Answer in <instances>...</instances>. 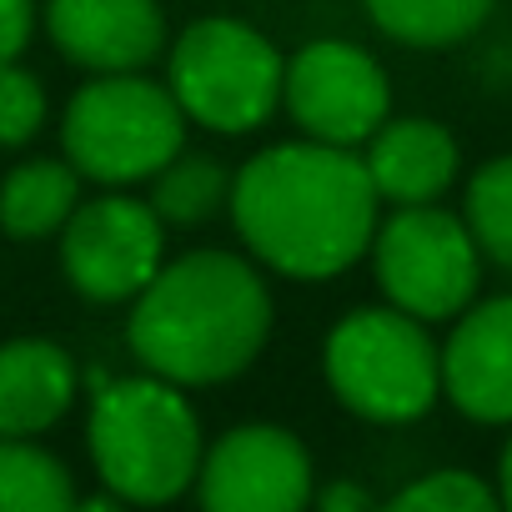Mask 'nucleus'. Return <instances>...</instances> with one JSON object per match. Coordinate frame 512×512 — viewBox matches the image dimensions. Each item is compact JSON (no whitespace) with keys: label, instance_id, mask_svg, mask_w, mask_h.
Returning <instances> with one entry per match:
<instances>
[{"label":"nucleus","instance_id":"obj_1","mask_svg":"<svg viewBox=\"0 0 512 512\" xmlns=\"http://www.w3.org/2000/svg\"><path fill=\"white\" fill-rule=\"evenodd\" d=\"M377 186L352 146L282 141L256 151L231 181L246 251L292 282L342 277L377 236Z\"/></svg>","mask_w":512,"mask_h":512},{"label":"nucleus","instance_id":"obj_2","mask_svg":"<svg viewBox=\"0 0 512 512\" xmlns=\"http://www.w3.org/2000/svg\"><path fill=\"white\" fill-rule=\"evenodd\" d=\"M272 337V292L231 251H191L136 292L126 342L136 362L176 387L241 377Z\"/></svg>","mask_w":512,"mask_h":512},{"label":"nucleus","instance_id":"obj_3","mask_svg":"<svg viewBox=\"0 0 512 512\" xmlns=\"http://www.w3.org/2000/svg\"><path fill=\"white\" fill-rule=\"evenodd\" d=\"M91 462L121 502H176L201 472V417L156 372L101 382L91 402Z\"/></svg>","mask_w":512,"mask_h":512},{"label":"nucleus","instance_id":"obj_4","mask_svg":"<svg viewBox=\"0 0 512 512\" xmlns=\"http://www.w3.org/2000/svg\"><path fill=\"white\" fill-rule=\"evenodd\" d=\"M61 146L86 181H151L176 151H186V111L171 86L146 81L141 71H106L71 96Z\"/></svg>","mask_w":512,"mask_h":512},{"label":"nucleus","instance_id":"obj_5","mask_svg":"<svg viewBox=\"0 0 512 512\" xmlns=\"http://www.w3.org/2000/svg\"><path fill=\"white\" fill-rule=\"evenodd\" d=\"M337 402L367 422H417L442 392V352L402 307L347 312L322 352Z\"/></svg>","mask_w":512,"mask_h":512},{"label":"nucleus","instance_id":"obj_6","mask_svg":"<svg viewBox=\"0 0 512 512\" xmlns=\"http://www.w3.org/2000/svg\"><path fill=\"white\" fill-rule=\"evenodd\" d=\"M282 76H287L282 51L256 26L231 16L191 21L176 36L166 66V86L186 111V121L221 136L267 126L272 111L282 106Z\"/></svg>","mask_w":512,"mask_h":512},{"label":"nucleus","instance_id":"obj_7","mask_svg":"<svg viewBox=\"0 0 512 512\" xmlns=\"http://www.w3.org/2000/svg\"><path fill=\"white\" fill-rule=\"evenodd\" d=\"M372 256L387 302L412 312L417 322L457 317L477 292V241L457 216L437 211L432 201L397 206V216L377 226Z\"/></svg>","mask_w":512,"mask_h":512},{"label":"nucleus","instance_id":"obj_8","mask_svg":"<svg viewBox=\"0 0 512 512\" xmlns=\"http://www.w3.org/2000/svg\"><path fill=\"white\" fill-rule=\"evenodd\" d=\"M166 221L151 201L96 196L81 201L61 226V272L86 302H136V292L161 272Z\"/></svg>","mask_w":512,"mask_h":512},{"label":"nucleus","instance_id":"obj_9","mask_svg":"<svg viewBox=\"0 0 512 512\" xmlns=\"http://www.w3.org/2000/svg\"><path fill=\"white\" fill-rule=\"evenodd\" d=\"M282 101L292 121L327 146H362L392 111V86L377 56L352 41H312L287 61Z\"/></svg>","mask_w":512,"mask_h":512},{"label":"nucleus","instance_id":"obj_10","mask_svg":"<svg viewBox=\"0 0 512 512\" xmlns=\"http://www.w3.org/2000/svg\"><path fill=\"white\" fill-rule=\"evenodd\" d=\"M312 492V457L287 427L241 422L201 452L196 497L206 512H302Z\"/></svg>","mask_w":512,"mask_h":512},{"label":"nucleus","instance_id":"obj_11","mask_svg":"<svg viewBox=\"0 0 512 512\" xmlns=\"http://www.w3.org/2000/svg\"><path fill=\"white\" fill-rule=\"evenodd\" d=\"M46 36L66 61L96 76L146 71L166 46V16L156 0H51Z\"/></svg>","mask_w":512,"mask_h":512},{"label":"nucleus","instance_id":"obj_12","mask_svg":"<svg viewBox=\"0 0 512 512\" xmlns=\"http://www.w3.org/2000/svg\"><path fill=\"white\" fill-rule=\"evenodd\" d=\"M442 392L472 422H512V297L472 307L442 347Z\"/></svg>","mask_w":512,"mask_h":512},{"label":"nucleus","instance_id":"obj_13","mask_svg":"<svg viewBox=\"0 0 512 512\" xmlns=\"http://www.w3.org/2000/svg\"><path fill=\"white\" fill-rule=\"evenodd\" d=\"M76 357L51 337L0 342V437H36L76 402Z\"/></svg>","mask_w":512,"mask_h":512},{"label":"nucleus","instance_id":"obj_14","mask_svg":"<svg viewBox=\"0 0 512 512\" xmlns=\"http://www.w3.org/2000/svg\"><path fill=\"white\" fill-rule=\"evenodd\" d=\"M367 176L377 186L382 201L397 206H422L437 201L452 176H457V141L422 116H402V121H382L367 136Z\"/></svg>","mask_w":512,"mask_h":512},{"label":"nucleus","instance_id":"obj_15","mask_svg":"<svg viewBox=\"0 0 512 512\" xmlns=\"http://www.w3.org/2000/svg\"><path fill=\"white\" fill-rule=\"evenodd\" d=\"M81 206V171L71 161H21L0 181V231L16 241H41L66 226V216Z\"/></svg>","mask_w":512,"mask_h":512},{"label":"nucleus","instance_id":"obj_16","mask_svg":"<svg viewBox=\"0 0 512 512\" xmlns=\"http://www.w3.org/2000/svg\"><path fill=\"white\" fill-rule=\"evenodd\" d=\"M76 487L61 457L31 437H0V512H66Z\"/></svg>","mask_w":512,"mask_h":512},{"label":"nucleus","instance_id":"obj_17","mask_svg":"<svg viewBox=\"0 0 512 512\" xmlns=\"http://www.w3.org/2000/svg\"><path fill=\"white\" fill-rule=\"evenodd\" d=\"M362 6L377 31L402 46H452L492 16V0H362Z\"/></svg>","mask_w":512,"mask_h":512},{"label":"nucleus","instance_id":"obj_18","mask_svg":"<svg viewBox=\"0 0 512 512\" xmlns=\"http://www.w3.org/2000/svg\"><path fill=\"white\" fill-rule=\"evenodd\" d=\"M231 201V181L211 156H171L156 176H151V211L166 226H191L216 216V206Z\"/></svg>","mask_w":512,"mask_h":512},{"label":"nucleus","instance_id":"obj_19","mask_svg":"<svg viewBox=\"0 0 512 512\" xmlns=\"http://www.w3.org/2000/svg\"><path fill=\"white\" fill-rule=\"evenodd\" d=\"M467 231L492 262L512 267V156L487 161L467 186Z\"/></svg>","mask_w":512,"mask_h":512},{"label":"nucleus","instance_id":"obj_20","mask_svg":"<svg viewBox=\"0 0 512 512\" xmlns=\"http://www.w3.org/2000/svg\"><path fill=\"white\" fill-rule=\"evenodd\" d=\"M387 507H392V512H492L497 497H492V487L477 482L472 472L447 467V472H427V477H417V482L402 487Z\"/></svg>","mask_w":512,"mask_h":512},{"label":"nucleus","instance_id":"obj_21","mask_svg":"<svg viewBox=\"0 0 512 512\" xmlns=\"http://www.w3.org/2000/svg\"><path fill=\"white\" fill-rule=\"evenodd\" d=\"M46 126V86L21 71L16 61H0V146L21 151Z\"/></svg>","mask_w":512,"mask_h":512},{"label":"nucleus","instance_id":"obj_22","mask_svg":"<svg viewBox=\"0 0 512 512\" xmlns=\"http://www.w3.org/2000/svg\"><path fill=\"white\" fill-rule=\"evenodd\" d=\"M36 31V0H0V61H16Z\"/></svg>","mask_w":512,"mask_h":512},{"label":"nucleus","instance_id":"obj_23","mask_svg":"<svg viewBox=\"0 0 512 512\" xmlns=\"http://www.w3.org/2000/svg\"><path fill=\"white\" fill-rule=\"evenodd\" d=\"M312 502L322 512H367V507H377V497L362 482H327L322 492H312Z\"/></svg>","mask_w":512,"mask_h":512},{"label":"nucleus","instance_id":"obj_24","mask_svg":"<svg viewBox=\"0 0 512 512\" xmlns=\"http://www.w3.org/2000/svg\"><path fill=\"white\" fill-rule=\"evenodd\" d=\"M502 502L512 507V442L502 447Z\"/></svg>","mask_w":512,"mask_h":512}]
</instances>
